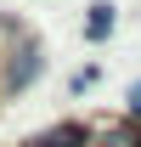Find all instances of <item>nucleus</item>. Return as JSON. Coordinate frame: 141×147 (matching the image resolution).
I'll return each mask as SVG.
<instances>
[{"instance_id": "f257e3e1", "label": "nucleus", "mask_w": 141, "mask_h": 147, "mask_svg": "<svg viewBox=\"0 0 141 147\" xmlns=\"http://www.w3.org/2000/svg\"><path fill=\"white\" fill-rule=\"evenodd\" d=\"M40 68H45V45H40L28 28H17V34L0 45V96L28 91V85L40 79Z\"/></svg>"}, {"instance_id": "f03ea898", "label": "nucleus", "mask_w": 141, "mask_h": 147, "mask_svg": "<svg viewBox=\"0 0 141 147\" xmlns=\"http://www.w3.org/2000/svg\"><path fill=\"white\" fill-rule=\"evenodd\" d=\"M113 23H119V17H113V6L96 0V6H90V17H85V34H90V40H107V34H113Z\"/></svg>"}, {"instance_id": "7ed1b4c3", "label": "nucleus", "mask_w": 141, "mask_h": 147, "mask_svg": "<svg viewBox=\"0 0 141 147\" xmlns=\"http://www.w3.org/2000/svg\"><path fill=\"white\" fill-rule=\"evenodd\" d=\"M130 108H136V113H141V85H136V91H130Z\"/></svg>"}]
</instances>
